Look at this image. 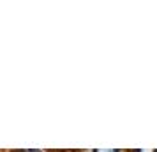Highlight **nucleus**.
I'll list each match as a JSON object with an SVG mask.
<instances>
[{
  "mask_svg": "<svg viewBox=\"0 0 157 152\" xmlns=\"http://www.w3.org/2000/svg\"><path fill=\"white\" fill-rule=\"evenodd\" d=\"M25 152H39V150H25Z\"/></svg>",
  "mask_w": 157,
  "mask_h": 152,
  "instance_id": "f03ea898",
  "label": "nucleus"
},
{
  "mask_svg": "<svg viewBox=\"0 0 157 152\" xmlns=\"http://www.w3.org/2000/svg\"><path fill=\"white\" fill-rule=\"evenodd\" d=\"M95 152H117V150H95Z\"/></svg>",
  "mask_w": 157,
  "mask_h": 152,
  "instance_id": "f257e3e1",
  "label": "nucleus"
}]
</instances>
